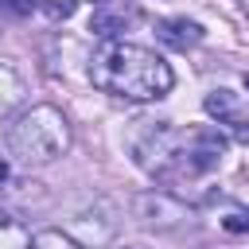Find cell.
<instances>
[{
  "label": "cell",
  "instance_id": "6da1fadb",
  "mask_svg": "<svg viewBox=\"0 0 249 249\" xmlns=\"http://www.w3.org/2000/svg\"><path fill=\"white\" fill-rule=\"evenodd\" d=\"M89 78L101 93H113L124 101H160L175 86V74L163 54L124 39H109L93 51Z\"/></svg>",
  "mask_w": 249,
  "mask_h": 249
},
{
  "label": "cell",
  "instance_id": "7a4b0ae2",
  "mask_svg": "<svg viewBox=\"0 0 249 249\" xmlns=\"http://www.w3.org/2000/svg\"><path fill=\"white\" fill-rule=\"evenodd\" d=\"M70 148V124L54 105H31L8 128V152L19 163H51Z\"/></svg>",
  "mask_w": 249,
  "mask_h": 249
},
{
  "label": "cell",
  "instance_id": "3957f363",
  "mask_svg": "<svg viewBox=\"0 0 249 249\" xmlns=\"http://www.w3.org/2000/svg\"><path fill=\"white\" fill-rule=\"evenodd\" d=\"M202 105H206L210 117H218V124H230L237 132V140H249V117H245L241 93H233V89H210Z\"/></svg>",
  "mask_w": 249,
  "mask_h": 249
},
{
  "label": "cell",
  "instance_id": "277c9868",
  "mask_svg": "<svg viewBox=\"0 0 249 249\" xmlns=\"http://www.w3.org/2000/svg\"><path fill=\"white\" fill-rule=\"evenodd\" d=\"M156 35H160V43H167L175 51H187V47H195L202 39V27L195 19H187V16H175V19H160Z\"/></svg>",
  "mask_w": 249,
  "mask_h": 249
},
{
  "label": "cell",
  "instance_id": "5b68a950",
  "mask_svg": "<svg viewBox=\"0 0 249 249\" xmlns=\"http://www.w3.org/2000/svg\"><path fill=\"white\" fill-rule=\"evenodd\" d=\"M128 19H132V8H128V4H117V0H97L89 27H93L97 35L113 39L117 31H124V23H128Z\"/></svg>",
  "mask_w": 249,
  "mask_h": 249
},
{
  "label": "cell",
  "instance_id": "8992f818",
  "mask_svg": "<svg viewBox=\"0 0 249 249\" xmlns=\"http://www.w3.org/2000/svg\"><path fill=\"white\" fill-rule=\"evenodd\" d=\"M19 101H23V82H19V74L0 62V117L12 113Z\"/></svg>",
  "mask_w": 249,
  "mask_h": 249
},
{
  "label": "cell",
  "instance_id": "52a82bcc",
  "mask_svg": "<svg viewBox=\"0 0 249 249\" xmlns=\"http://www.w3.org/2000/svg\"><path fill=\"white\" fill-rule=\"evenodd\" d=\"M0 249H31V233L12 214H0Z\"/></svg>",
  "mask_w": 249,
  "mask_h": 249
},
{
  "label": "cell",
  "instance_id": "ba28073f",
  "mask_svg": "<svg viewBox=\"0 0 249 249\" xmlns=\"http://www.w3.org/2000/svg\"><path fill=\"white\" fill-rule=\"evenodd\" d=\"M31 249H78L66 233H58V230H47V233H35L31 237Z\"/></svg>",
  "mask_w": 249,
  "mask_h": 249
},
{
  "label": "cell",
  "instance_id": "9c48e42d",
  "mask_svg": "<svg viewBox=\"0 0 249 249\" xmlns=\"http://www.w3.org/2000/svg\"><path fill=\"white\" fill-rule=\"evenodd\" d=\"M222 226H226L230 233H249V210H230V214L222 218Z\"/></svg>",
  "mask_w": 249,
  "mask_h": 249
},
{
  "label": "cell",
  "instance_id": "30bf717a",
  "mask_svg": "<svg viewBox=\"0 0 249 249\" xmlns=\"http://www.w3.org/2000/svg\"><path fill=\"white\" fill-rule=\"evenodd\" d=\"M0 8L12 12V16H31L35 12V0H0Z\"/></svg>",
  "mask_w": 249,
  "mask_h": 249
},
{
  "label": "cell",
  "instance_id": "8fae6325",
  "mask_svg": "<svg viewBox=\"0 0 249 249\" xmlns=\"http://www.w3.org/2000/svg\"><path fill=\"white\" fill-rule=\"evenodd\" d=\"M70 12H74V4H70V0H66V4H51V8H47V16H51V19H66Z\"/></svg>",
  "mask_w": 249,
  "mask_h": 249
},
{
  "label": "cell",
  "instance_id": "7c38bea8",
  "mask_svg": "<svg viewBox=\"0 0 249 249\" xmlns=\"http://www.w3.org/2000/svg\"><path fill=\"white\" fill-rule=\"evenodd\" d=\"M8 179V160H0V183Z\"/></svg>",
  "mask_w": 249,
  "mask_h": 249
},
{
  "label": "cell",
  "instance_id": "4fadbf2b",
  "mask_svg": "<svg viewBox=\"0 0 249 249\" xmlns=\"http://www.w3.org/2000/svg\"><path fill=\"white\" fill-rule=\"evenodd\" d=\"M237 4H241V12H245V16H249V0H237Z\"/></svg>",
  "mask_w": 249,
  "mask_h": 249
}]
</instances>
